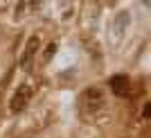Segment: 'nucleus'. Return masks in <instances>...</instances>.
<instances>
[{
	"instance_id": "obj_2",
	"label": "nucleus",
	"mask_w": 151,
	"mask_h": 138,
	"mask_svg": "<svg viewBox=\"0 0 151 138\" xmlns=\"http://www.w3.org/2000/svg\"><path fill=\"white\" fill-rule=\"evenodd\" d=\"M81 104L86 111H97L99 107H104V93H101L99 88H86V93L81 97Z\"/></svg>"
},
{
	"instance_id": "obj_5",
	"label": "nucleus",
	"mask_w": 151,
	"mask_h": 138,
	"mask_svg": "<svg viewBox=\"0 0 151 138\" xmlns=\"http://www.w3.org/2000/svg\"><path fill=\"white\" fill-rule=\"evenodd\" d=\"M54 50H57V45H54V43H50V45H47V50H45V57H43V61H50L52 57H54Z\"/></svg>"
},
{
	"instance_id": "obj_4",
	"label": "nucleus",
	"mask_w": 151,
	"mask_h": 138,
	"mask_svg": "<svg viewBox=\"0 0 151 138\" xmlns=\"http://www.w3.org/2000/svg\"><path fill=\"white\" fill-rule=\"evenodd\" d=\"M111 88H113V93H117V95H129V77H124V75H115V77H111Z\"/></svg>"
},
{
	"instance_id": "obj_1",
	"label": "nucleus",
	"mask_w": 151,
	"mask_h": 138,
	"mask_svg": "<svg viewBox=\"0 0 151 138\" xmlns=\"http://www.w3.org/2000/svg\"><path fill=\"white\" fill-rule=\"evenodd\" d=\"M38 45H41V41H38L36 34L29 36V41L25 43V50H23V54H20V68H23V70H29L32 68L34 57H36V52H38Z\"/></svg>"
},
{
	"instance_id": "obj_3",
	"label": "nucleus",
	"mask_w": 151,
	"mask_h": 138,
	"mask_svg": "<svg viewBox=\"0 0 151 138\" xmlns=\"http://www.w3.org/2000/svg\"><path fill=\"white\" fill-rule=\"evenodd\" d=\"M29 95H32V88L29 86H18V91L14 93L12 102H9V107H12V111H23L25 109V104L29 102Z\"/></svg>"
},
{
	"instance_id": "obj_6",
	"label": "nucleus",
	"mask_w": 151,
	"mask_h": 138,
	"mask_svg": "<svg viewBox=\"0 0 151 138\" xmlns=\"http://www.w3.org/2000/svg\"><path fill=\"white\" fill-rule=\"evenodd\" d=\"M142 115H145V118H149V115H151V104H145V111H142Z\"/></svg>"
}]
</instances>
